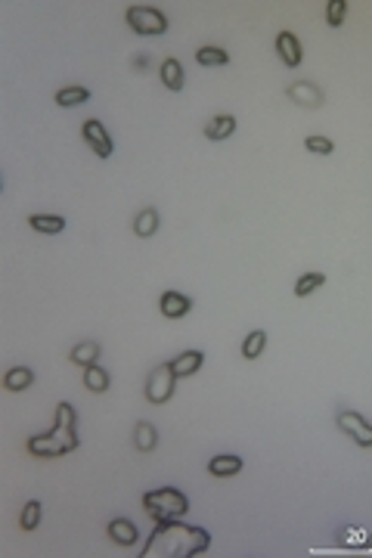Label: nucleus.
I'll return each mask as SVG.
<instances>
[{
	"mask_svg": "<svg viewBox=\"0 0 372 558\" xmlns=\"http://www.w3.org/2000/svg\"><path fill=\"white\" fill-rule=\"evenodd\" d=\"M211 546V534L199 524H183L180 518L174 521H155V531L149 534L143 558H196L205 555Z\"/></svg>",
	"mask_w": 372,
	"mask_h": 558,
	"instance_id": "f257e3e1",
	"label": "nucleus"
},
{
	"mask_svg": "<svg viewBox=\"0 0 372 558\" xmlns=\"http://www.w3.org/2000/svg\"><path fill=\"white\" fill-rule=\"evenodd\" d=\"M143 509L155 521H174L189 512V499H186V493L174 487H162V490H149L143 496Z\"/></svg>",
	"mask_w": 372,
	"mask_h": 558,
	"instance_id": "f03ea898",
	"label": "nucleus"
},
{
	"mask_svg": "<svg viewBox=\"0 0 372 558\" xmlns=\"http://www.w3.org/2000/svg\"><path fill=\"white\" fill-rule=\"evenodd\" d=\"M174 385H177V375L171 369V363H159L152 372H149V382H146V400L155 406L168 403L174 397Z\"/></svg>",
	"mask_w": 372,
	"mask_h": 558,
	"instance_id": "7ed1b4c3",
	"label": "nucleus"
},
{
	"mask_svg": "<svg viewBox=\"0 0 372 558\" xmlns=\"http://www.w3.org/2000/svg\"><path fill=\"white\" fill-rule=\"evenodd\" d=\"M127 25L137 34H164L168 31V16L155 6H131L127 10Z\"/></svg>",
	"mask_w": 372,
	"mask_h": 558,
	"instance_id": "20e7f679",
	"label": "nucleus"
},
{
	"mask_svg": "<svg viewBox=\"0 0 372 558\" xmlns=\"http://www.w3.org/2000/svg\"><path fill=\"white\" fill-rule=\"evenodd\" d=\"M53 438L62 443V450H66V453L78 450V416H75V406H71V403H59V406H56Z\"/></svg>",
	"mask_w": 372,
	"mask_h": 558,
	"instance_id": "39448f33",
	"label": "nucleus"
},
{
	"mask_svg": "<svg viewBox=\"0 0 372 558\" xmlns=\"http://www.w3.org/2000/svg\"><path fill=\"white\" fill-rule=\"evenodd\" d=\"M338 428L345 434H350L360 447H372V422H366L360 413L354 410H341L338 413Z\"/></svg>",
	"mask_w": 372,
	"mask_h": 558,
	"instance_id": "423d86ee",
	"label": "nucleus"
},
{
	"mask_svg": "<svg viewBox=\"0 0 372 558\" xmlns=\"http://www.w3.org/2000/svg\"><path fill=\"white\" fill-rule=\"evenodd\" d=\"M81 134H84V140H87V146L93 149V152L99 155V159H109L112 155V137L106 134V127H103V121H96V118H87L81 124Z\"/></svg>",
	"mask_w": 372,
	"mask_h": 558,
	"instance_id": "0eeeda50",
	"label": "nucleus"
},
{
	"mask_svg": "<svg viewBox=\"0 0 372 558\" xmlns=\"http://www.w3.org/2000/svg\"><path fill=\"white\" fill-rule=\"evenodd\" d=\"M276 53L282 56V62L289 69H298L304 59V50H301V41H298L295 31H279L276 34Z\"/></svg>",
	"mask_w": 372,
	"mask_h": 558,
	"instance_id": "6e6552de",
	"label": "nucleus"
},
{
	"mask_svg": "<svg viewBox=\"0 0 372 558\" xmlns=\"http://www.w3.org/2000/svg\"><path fill=\"white\" fill-rule=\"evenodd\" d=\"M159 307L168 320H183L186 313L192 310V301L183 295V292H164V295L159 298Z\"/></svg>",
	"mask_w": 372,
	"mask_h": 558,
	"instance_id": "1a4fd4ad",
	"label": "nucleus"
},
{
	"mask_svg": "<svg viewBox=\"0 0 372 558\" xmlns=\"http://www.w3.org/2000/svg\"><path fill=\"white\" fill-rule=\"evenodd\" d=\"M202 363H205L202 350H183V354L171 363V369H174L177 378H189V375H196V372L202 369Z\"/></svg>",
	"mask_w": 372,
	"mask_h": 558,
	"instance_id": "9d476101",
	"label": "nucleus"
},
{
	"mask_svg": "<svg viewBox=\"0 0 372 558\" xmlns=\"http://www.w3.org/2000/svg\"><path fill=\"white\" fill-rule=\"evenodd\" d=\"M28 453H34V456H66V450H62V443L53 438V431H47V434L28 438Z\"/></svg>",
	"mask_w": 372,
	"mask_h": 558,
	"instance_id": "9b49d317",
	"label": "nucleus"
},
{
	"mask_svg": "<svg viewBox=\"0 0 372 558\" xmlns=\"http://www.w3.org/2000/svg\"><path fill=\"white\" fill-rule=\"evenodd\" d=\"M208 471L214 478H236L242 471V459L236 453H220L208 462Z\"/></svg>",
	"mask_w": 372,
	"mask_h": 558,
	"instance_id": "f8f14e48",
	"label": "nucleus"
},
{
	"mask_svg": "<svg viewBox=\"0 0 372 558\" xmlns=\"http://www.w3.org/2000/svg\"><path fill=\"white\" fill-rule=\"evenodd\" d=\"M28 227L38 233H62L66 230V217H59V214H31L28 217Z\"/></svg>",
	"mask_w": 372,
	"mask_h": 558,
	"instance_id": "ddd939ff",
	"label": "nucleus"
},
{
	"mask_svg": "<svg viewBox=\"0 0 372 558\" xmlns=\"http://www.w3.org/2000/svg\"><path fill=\"white\" fill-rule=\"evenodd\" d=\"M99 354H103V350H99L96 341H81V345L71 348V363L87 369V366H93V363H99Z\"/></svg>",
	"mask_w": 372,
	"mask_h": 558,
	"instance_id": "4468645a",
	"label": "nucleus"
},
{
	"mask_svg": "<svg viewBox=\"0 0 372 558\" xmlns=\"http://www.w3.org/2000/svg\"><path fill=\"white\" fill-rule=\"evenodd\" d=\"M236 134V118L233 115H217L205 124V137L208 140H227Z\"/></svg>",
	"mask_w": 372,
	"mask_h": 558,
	"instance_id": "2eb2a0df",
	"label": "nucleus"
},
{
	"mask_svg": "<svg viewBox=\"0 0 372 558\" xmlns=\"http://www.w3.org/2000/svg\"><path fill=\"white\" fill-rule=\"evenodd\" d=\"M109 536L118 543V546H134V543H137V527H134V521H127V518H115L109 524Z\"/></svg>",
	"mask_w": 372,
	"mask_h": 558,
	"instance_id": "dca6fc26",
	"label": "nucleus"
},
{
	"mask_svg": "<svg viewBox=\"0 0 372 558\" xmlns=\"http://www.w3.org/2000/svg\"><path fill=\"white\" fill-rule=\"evenodd\" d=\"M84 388L93 391V394H103V391H109V372L99 366V363L87 366V369H84Z\"/></svg>",
	"mask_w": 372,
	"mask_h": 558,
	"instance_id": "f3484780",
	"label": "nucleus"
},
{
	"mask_svg": "<svg viewBox=\"0 0 372 558\" xmlns=\"http://www.w3.org/2000/svg\"><path fill=\"white\" fill-rule=\"evenodd\" d=\"M31 382H34V372L28 366H13L3 375V388L6 391H25V388H31Z\"/></svg>",
	"mask_w": 372,
	"mask_h": 558,
	"instance_id": "a211bd4d",
	"label": "nucleus"
},
{
	"mask_svg": "<svg viewBox=\"0 0 372 558\" xmlns=\"http://www.w3.org/2000/svg\"><path fill=\"white\" fill-rule=\"evenodd\" d=\"M162 84L168 90H183V66L177 59H164L162 62Z\"/></svg>",
	"mask_w": 372,
	"mask_h": 558,
	"instance_id": "6ab92c4d",
	"label": "nucleus"
},
{
	"mask_svg": "<svg viewBox=\"0 0 372 558\" xmlns=\"http://www.w3.org/2000/svg\"><path fill=\"white\" fill-rule=\"evenodd\" d=\"M155 230H159V211H155V208H143L137 214V220H134V233H137L140 239H149Z\"/></svg>",
	"mask_w": 372,
	"mask_h": 558,
	"instance_id": "aec40b11",
	"label": "nucleus"
},
{
	"mask_svg": "<svg viewBox=\"0 0 372 558\" xmlns=\"http://www.w3.org/2000/svg\"><path fill=\"white\" fill-rule=\"evenodd\" d=\"M289 96L298 99V106H307V109H313V106L323 103V93L313 87V84H298V87H289Z\"/></svg>",
	"mask_w": 372,
	"mask_h": 558,
	"instance_id": "412c9836",
	"label": "nucleus"
},
{
	"mask_svg": "<svg viewBox=\"0 0 372 558\" xmlns=\"http://www.w3.org/2000/svg\"><path fill=\"white\" fill-rule=\"evenodd\" d=\"M264 345H267V332L255 329V332H248V338L242 341V357H245V360H257V357L264 354Z\"/></svg>",
	"mask_w": 372,
	"mask_h": 558,
	"instance_id": "4be33fe9",
	"label": "nucleus"
},
{
	"mask_svg": "<svg viewBox=\"0 0 372 558\" xmlns=\"http://www.w3.org/2000/svg\"><path fill=\"white\" fill-rule=\"evenodd\" d=\"M90 99V90L87 87H62L56 93V106H62V109H71V106H81Z\"/></svg>",
	"mask_w": 372,
	"mask_h": 558,
	"instance_id": "5701e85b",
	"label": "nucleus"
},
{
	"mask_svg": "<svg viewBox=\"0 0 372 558\" xmlns=\"http://www.w3.org/2000/svg\"><path fill=\"white\" fill-rule=\"evenodd\" d=\"M134 441H137V450H140V453H149V450L159 443V431H155V425H149V422H137Z\"/></svg>",
	"mask_w": 372,
	"mask_h": 558,
	"instance_id": "b1692460",
	"label": "nucleus"
},
{
	"mask_svg": "<svg viewBox=\"0 0 372 558\" xmlns=\"http://www.w3.org/2000/svg\"><path fill=\"white\" fill-rule=\"evenodd\" d=\"M196 62L199 66H227L230 62V53L220 47H199L196 50Z\"/></svg>",
	"mask_w": 372,
	"mask_h": 558,
	"instance_id": "393cba45",
	"label": "nucleus"
},
{
	"mask_svg": "<svg viewBox=\"0 0 372 558\" xmlns=\"http://www.w3.org/2000/svg\"><path fill=\"white\" fill-rule=\"evenodd\" d=\"M323 285H326V273H304V276L295 282V295H298V298H307L310 292L323 289Z\"/></svg>",
	"mask_w": 372,
	"mask_h": 558,
	"instance_id": "a878e982",
	"label": "nucleus"
},
{
	"mask_svg": "<svg viewBox=\"0 0 372 558\" xmlns=\"http://www.w3.org/2000/svg\"><path fill=\"white\" fill-rule=\"evenodd\" d=\"M345 16H348V3H345V0H329V3H326V22L332 25V28H338L341 22H345Z\"/></svg>",
	"mask_w": 372,
	"mask_h": 558,
	"instance_id": "bb28decb",
	"label": "nucleus"
},
{
	"mask_svg": "<svg viewBox=\"0 0 372 558\" xmlns=\"http://www.w3.org/2000/svg\"><path fill=\"white\" fill-rule=\"evenodd\" d=\"M38 524H41V503L31 499V503H25V509H22V527L25 531H34Z\"/></svg>",
	"mask_w": 372,
	"mask_h": 558,
	"instance_id": "cd10ccee",
	"label": "nucleus"
},
{
	"mask_svg": "<svg viewBox=\"0 0 372 558\" xmlns=\"http://www.w3.org/2000/svg\"><path fill=\"white\" fill-rule=\"evenodd\" d=\"M304 146L310 149L313 155H332V152H335V143L329 140V137H307Z\"/></svg>",
	"mask_w": 372,
	"mask_h": 558,
	"instance_id": "c85d7f7f",
	"label": "nucleus"
},
{
	"mask_svg": "<svg viewBox=\"0 0 372 558\" xmlns=\"http://www.w3.org/2000/svg\"><path fill=\"white\" fill-rule=\"evenodd\" d=\"M341 543H348V546L366 543V531H360V527H354V531H345V534H341Z\"/></svg>",
	"mask_w": 372,
	"mask_h": 558,
	"instance_id": "c756f323",
	"label": "nucleus"
}]
</instances>
